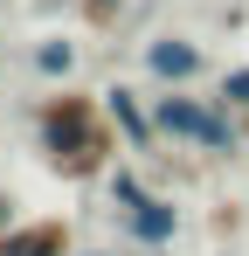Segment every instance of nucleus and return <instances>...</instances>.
Instances as JSON below:
<instances>
[{
  "mask_svg": "<svg viewBox=\"0 0 249 256\" xmlns=\"http://www.w3.org/2000/svg\"><path fill=\"white\" fill-rule=\"evenodd\" d=\"M35 160L56 180H104V166L118 160V132L104 118L97 97H83L76 84H56V97L35 104Z\"/></svg>",
  "mask_w": 249,
  "mask_h": 256,
  "instance_id": "obj_1",
  "label": "nucleus"
},
{
  "mask_svg": "<svg viewBox=\"0 0 249 256\" xmlns=\"http://www.w3.org/2000/svg\"><path fill=\"white\" fill-rule=\"evenodd\" d=\"M214 97H194L187 84H160L152 90V132H160V146H194L201 152L208 125H214Z\"/></svg>",
  "mask_w": 249,
  "mask_h": 256,
  "instance_id": "obj_2",
  "label": "nucleus"
},
{
  "mask_svg": "<svg viewBox=\"0 0 249 256\" xmlns=\"http://www.w3.org/2000/svg\"><path fill=\"white\" fill-rule=\"evenodd\" d=\"M97 104H104V118H111V132H118L124 152H152L160 146V132H152V97L132 84H104L97 90Z\"/></svg>",
  "mask_w": 249,
  "mask_h": 256,
  "instance_id": "obj_3",
  "label": "nucleus"
},
{
  "mask_svg": "<svg viewBox=\"0 0 249 256\" xmlns=\"http://www.w3.org/2000/svg\"><path fill=\"white\" fill-rule=\"evenodd\" d=\"M76 250V228L62 222V214H35V222H7L0 228V256H70Z\"/></svg>",
  "mask_w": 249,
  "mask_h": 256,
  "instance_id": "obj_4",
  "label": "nucleus"
},
{
  "mask_svg": "<svg viewBox=\"0 0 249 256\" xmlns=\"http://www.w3.org/2000/svg\"><path fill=\"white\" fill-rule=\"evenodd\" d=\"M138 62H146V76H152V84H201L208 48L194 42V35H152Z\"/></svg>",
  "mask_w": 249,
  "mask_h": 256,
  "instance_id": "obj_5",
  "label": "nucleus"
},
{
  "mask_svg": "<svg viewBox=\"0 0 249 256\" xmlns=\"http://www.w3.org/2000/svg\"><path fill=\"white\" fill-rule=\"evenodd\" d=\"M118 228H124V242H138V250H173L180 208H173V194H146L138 208H118Z\"/></svg>",
  "mask_w": 249,
  "mask_h": 256,
  "instance_id": "obj_6",
  "label": "nucleus"
},
{
  "mask_svg": "<svg viewBox=\"0 0 249 256\" xmlns=\"http://www.w3.org/2000/svg\"><path fill=\"white\" fill-rule=\"evenodd\" d=\"M28 62H35V76H42V84H76L83 42H70V35H35V48H28Z\"/></svg>",
  "mask_w": 249,
  "mask_h": 256,
  "instance_id": "obj_7",
  "label": "nucleus"
},
{
  "mask_svg": "<svg viewBox=\"0 0 249 256\" xmlns=\"http://www.w3.org/2000/svg\"><path fill=\"white\" fill-rule=\"evenodd\" d=\"M104 194H111V208H138L152 187H146L138 166H118V160H111V166H104Z\"/></svg>",
  "mask_w": 249,
  "mask_h": 256,
  "instance_id": "obj_8",
  "label": "nucleus"
},
{
  "mask_svg": "<svg viewBox=\"0 0 249 256\" xmlns=\"http://www.w3.org/2000/svg\"><path fill=\"white\" fill-rule=\"evenodd\" d=\"M208 97H214L222 111H249V62H236V70H222Z\"/></svg>",
  "mask_w": 249,
  "mask_h": 256,
  "instance_id": "obj_9",
  "label": "nucleus"
},
{
  "mask_svg": "<svg viewBox=\"0 0 249 256\" xmlns=\"http://www.w3.org/2000/svg\"><path fill=\"white\" fill-rule=\"evenodd\" d=\"M124 7H132V0H76V14L90 21V28H118Z\"/></svg>",
  "mask_w": 249,
  "mask_h": 256,
  "instance_id": "obj_10",
  "label": "nucleus"
},
{
  "mask_svg": "<svg viewBox=\"0 0 249 256\" xmlns=\"http://www.w3.org/2000/svg\"><path fill=\"white\" fill-rule=\"evenodd\" d=\"M7 222H14V194H0V228H7Z\"/></svg>",
  "mask_w": 249,
  "mask_h": 256,
  "instance_id": "obj_11",
  "label": "nucleus"
},
{
  "mask_svg": "<svg viewBox=\"0 0 249 256\" xmlns=\"http://www.w3.org/2000/svg\"><path fill=\"white\" fill-rule=\"evenodd\" d=\"M70 256H118V250H70Z\"/></svg>",
  "mask_w": 249,
  "mask_h": 256,
  "instance_id": "obj_12",
  "label": "nucleus"
},
{
  "mask_svg": "<svg viewBox=\"0 0 249 256\" xmlns=\"http://www.w3.org/2000/svg\"><path fill=\"white\" fill-rule=\"evenodd\" d=\"M0 84H7V48H0Z\"/></svg>",
  "mask_w": 249,
  "mask_h": 256,
  "instance_id": "obj_13",
  "label": "nucleus"
},
{
  "mask_svg": "<svg viewBox=\"0 0 249 256\" xmlns=\"http://www.w3.org/2000/svg\"><path fill=\"white\" fill-rule=\"evenodd\" d=\"M242 138H249V132H242Z\"/></svg>",
  "mask_w": 249,
  "mask_h": 256,
  "instance_id": "obj_14",
  "label": "nucleus"
}]
</instances>
